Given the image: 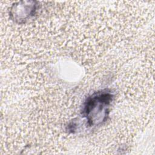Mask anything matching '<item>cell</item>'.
<instances>
[{
    "instance_id": "6da1fadb",
    "label": "cell",
    "mask_w": 155,
    "mask_h": 155,
    "mask_svg": "<svg viewBox=\"0 0 155 155\" xmlns=\"http://www.w3.org/2000/svg\"><path fill=\"white\" fill-rule=\"evenodd\" d=\"M113 99V94L108 89L94 92L86 99L82 116L85 118L89 127L98 126L107 120Z\"/></svg>"
},
{
    "instance_id": "7a4b0ae2",
    "label": "cell",
    "mask_w": 155,
    "mask_h": 155,
    "mask_svg": "<svg viewBox=\"0 0 155 155\" xmlns=\"http://www.w3.org/2000/svg\"><path fill=\"white\" fill-rule=\"evenodd\" d=\"M37 5L35 2L31 5H13V9H12L11 15L13 16V19L19 23L24 22L28 18L35 15L36 11Z\"/></svg>"
}]
</instances>
